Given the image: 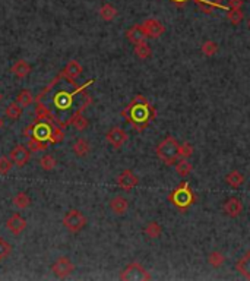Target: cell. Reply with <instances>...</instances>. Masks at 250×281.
<instances>
[{
	"instance_id": "6da1fadb",
	"label": "cell",
	"mask_w": 250,
	"mask_h": 281,
	"mask_svg": "<svg viewBox=\"0 0 250 281\" xmlns=\"http://www.w3.org/2000/svg\"><path fill=\"white\" fill-rule=\"evenodd\" d=\"M122 116L129 125L133 126L138 132H142L155 119L156 112L152 104L144 95L138 94L122 112Z\"/></svg>"
},
{
	"instance_id": "7a4b0ae2",
	"label": "cell",
	"mask_w": 250,
	"mask_h": 281,
	"mask_svg": "<svg viewBox=\"0 0 250 281\" xmlns=\"http://www.w3.org/2000/svg\"><path fill=\"white\" fill-rule=\"evenodd\" d=\"M91 84H94V79L88 81L87 84H84L82 87H76L73 91H67V90H59L57 93L53 95V104H54V109H56V125H59L62 127V116L64 113L70 112L72 107H73V101H75V95L78 94H82Z\"/></svg>"
},
{
	"instance_id": "3957f363",
	"label": "cell",
	"mask_w": 250,
	"mask_h": 281,
	"mask_svg": "<svg viewBox=\"0 0 250 281\" xmlns=\"http://www.w3.org/2000/svg\"><path fill=\"white\" fill-rule=\"evenodd\" d=\"M180 144L174 136L164 138L155 148L156 157L167 166H174L176 161L180 158Z\"/></svg>"
},
{
	"instance_id": "277c9868",
	"label": "cell",
	"mask_w": 250,
	"mask_h": 281,
	"mask_svg": "<svg viewBox=\"0 0 250 281\" xmlns=\"http://www.w3.org/2000/svg\"><path fill=\"white\" fill-rule=\"evenodd\" d=\"M168 201L180 211H186L195 204V195L189 186V182H182L168 195Z\"/></svg>"
},
{
	"instance_id": "5b68a950",
	"label": "cell",
	"mask_w": 250,
	"mask_h": 281,
	"mask_svg": "<svg viewBox=\"0 0 250 281\" xmlns=\"http://www.w3.org/2000/svg\"><path fill=\"white\" fill-rule=\"evenodd\" d=\"M120 280L123 281H150L152 280L151 274L139 264L132 262L126 267L120 274Z\"/></svg>"
},
{
	"instance_id": "8992f818",
	"label": "cell",
	"mask_w": 250,
	"mask_h": 281,
	"mask_svg": "<svg viewBox=\"0 0 250 281\" xmlns=\"http://www.w3.org/2000/svg\"><path fill=\"white\" fill-rule=\"evenodd\" d=\"M63 225L70 233H79L87 225V217L79 210H69L63 217Z\"/></svg>"
},
{
	"instance_id": "52a82bcc",
	"label": "cell",
	"mask_w": 250,
	"mask_h": 281,
	"mask_svg": "<svg viewBox=\"0 0 250 281\" xmlns=\"http://www.w3.org/2000/svg\"><path fill=\"white\" fill-rule=\"evenodd\" d=\"M51 271H53V274L57 279H66V277H69L75 271V265H73V262L67 256H60L53 264Z\"/></svg>"
},
{
	"instance_id": "ba28073f",
	"label": "cell",
	"mask_w": 250,
	"mask_h": 281,
	"mask_svg": "<svg viewBox=\"0 0 250 281\" xmlns=\"http://www.w3.org/2000/svg\"><path fill=\"white\" fill-rule=\"evenodd\" d=\"M105 139H107V142H108L114 150H120L126 142H127L129 136H127V133H126L122 127L114 126V127H111V129L105 133Z\"/></svg>"
},
{
	"instance_id": "9c48e42d",
	"label": "cell",
	"mask_w": 250,
	"mask_h": 281,
	"mask_svg": "<svg viewBox=\"0 0 250 281\" xmlns=\"http://www.w3.org/2000/svg\"><path fill=\"white\" fill-rule=\"evenodd\" d=\"M243 208H245V207H243V202H242L239 198H236V196L225 199L224 204H222V211H224V214L228 216L230 219H237V217L243 213Z\"/></svg>"
},
{
	"instance_id": "30bf717a",
	"label": "cell",
	"mask_w": 250,
	"mask_h": 281,
	"mask_svg": "<svg viewBox=\"0 0 250 281\" xmlns=\"http://www.w3.org/2000/svg\"><path fill=\"white\" fill-rule=\"evenodd\" d=\"M141 25H142L145 34L148 35V38H159L165 32V27L162 25V22L155 18H150V19L144 21Z\"/></svg>"
},
{
	"instance_id": "8fae6325",
	"label": "cell",
	"mask_w": 250,
	"mask_h": 281,
	"mask_svg": "<svg viewBox=\"0 0 250 281\" xmlns=\"http://www.w3.org/2000/svg\"><path fill=\"white\" fill-rule=\"evenodd\" d=\"M30 156H31V151H30L27 147H24V145H16V147L10 151L9 158L13 161V164H15L16 167H24V166L30 161Z\"/></svg>"
},
{
	"instance_id": "7c38bea8",
	"label": "cell",
	"mask_w": 250,
	"mask_h": 281,
	"mask_svg": "<svg viewBox=\"0 0 250 281\" xmlns=\"http://www.w3.org/2000/svg\"><path fill=\"white\" fill-rule=\"evenodd\" d=\"M139 179L138 176L132 171V170H123L119 176H117V186L122 187L123 190H132L133 187L138 186Z\"/></svg>"
},
{
	"instance_id": "4fadbf2b",
	"label": "cell",
	"mask_w": 250,
	"mask_h": 281,
	"mask_svg": "<svg viewBox=\"0 0 250 281\" xmlns=\"http://www.w3.org/2000/svg\"><path fill=\"white\" fill-rule=\"evenodd\" d=\"M6 228L12 233V234H15V236H19L25 228H27V220L24 219L21 214H13V216H10L7 221H6Z\"/></svg>"
},
{
	"instance_id": "5bb4252c",
	"label": "cell",
	"mask_w": 250,
	"mask_h": 281,
	"mask_svg": "<svg viewBox=\"0 0 250 281\" xmlns=\"http://www.w3.org/2000/svg\"><path fill=\"white\" fill-rule=\"evenodd\" d=\"M82 70H84V69H82V66L79 64V62H76V60H70V62L63 67V70L60 73H62L64 79H67V81H70V82H75L76 78L81 76Z\"/></svg>"
},
{
	"instance_id": "9a60e30c",
	"label": "cell",
	"mask_w": 250,
	"mask_h": 281,
	"mask_svg": "<svg viewBox=\"0 0 250 281\" xmlns=\"http://www.w3.org/2000/svg\"><path fill=\"white\" fill-rule=\"evenodd\" d=\"M126 38L135 46V44H139V43H142V41H147L148 35L145 34L142 25H133L132 28H129V30L126 31Z\"/></svg>"
},
{
	"instance_id": "2e32d148",
	"label": "cell",
	"mask_w": 250,
	"mask_h": 281,
	"mask_svg": "<svg viewBox=\"0 0 250 281\" xmlns=\"http://www.w3.org/2000/svg\"><path fill=\"white\" fill-rule=\"evenodd\" d=\"M10 72H12L16 78H19V79L27 78V76L31 73V64L27 62V60H24V59H19V60H16V62L10 66Z\"/></svg>"
},
{
	"instance_id": "e0dca14e",
	"label": "cell",
	"mask_w": 250,
	"mask_h": 281,
	"mask_svg": "<svg viewBox=\"0 0 250 281\" xmlns=\"http://www.w3.org/2000/svg\"><path fill=\"white\" fill-rule=\"evenodd\" d=\"M110 210L116 214V216H125L129 210V202L125 196H114L111 201H110Z\"/></svg>"
},
{
	"instance_id": "ac0fdd59",
	"label": "cell",
	"mask_w": 250,
	"mask_h": 281,
	"mask_svg": "<svg viewBox=\"0 0 250 281\" xmlns=\"http://www.w3.org/2000/svg\"><path fill=\"white\" fill-rule=\"evenodd\" d=\"M236 270L245 277L250 280V250H248L237 262H236Z\"/></svg>"
},
{
	"instance_id": "d6986e66",
	"label": "cell",
	"mask_w": 250,
	"mask_h": 281,
	"mask_svg": "<svg viewBox=\"0 0 250 281\" xmlns=\"http://www.w3.org/2000/svg\"><path fill=\"white\" fill-rule=\"evenodd\" d=\"M245 180H246L245 174H243L242 171H239V170H233V171H230V173L225 176V183L230 185L231 187H234V189L242 186V185L245 183Z\"/></svg>"
},
{
	"instance_id": "ffe728a7",
	"label": "cell",
	"mask_w": 250,
	"mask_h": 281,
	"mask_svg": "<svg viewBox=\"0 0 250 281\" xmlns=\"http://www.w3.org/2000/svg\"><path fill=\"white\" fill-rule=\"evenodd\" d=\"M72 151L76 157H87L91 151V147H90V142L84 138H79L75 141L73 147H72Z\"/></svg>"
},
{
	"instance_id": "44dd1931",
	"label": "cell",
	"mask_w": 250,
	"mask_h": 281,
	"mask_svg": "<svg viewBox=\"0 0 250 281\" xmlns=\"http://www.w3.org/2000/svg\"><path fill=\"white\" fill-rule=\"evenodd\" d=\"M100 16H101L102 21L111 22L117 16V9L113 4H110V3H104L101 6V9H100Z\"/></svg>"
},
{
	"instance_id": "7402d4cb",
	"label": "cell",
	"mask_w": 250,
	"mask_h": 281,
	"mask_svg": "<svg viewBox=\"0 0 250 281\" xmlns=\"http://www.w3.org/2000/svg\"><path fill=\"white\" fill-rule=\"evenodd\" d=\"M12 202H13V205H15L16 208L25 210V208H28V207L31 205V198H30V195H28L27 192H18V193L13 196Z\"/></svg>"
},
{
	"instance_id": "603a6c76",
	"label": "cell",
	"mask_w": 250,
	"mask_h": 281,
	"mask_svg": "<svg viewBox=\"0 0 250 281\" xmlns=\"http://www.w3.org/2000/svg\"><path fill=\"white\" fill-rule=\"evenodd\" d=\"M144 233L147 234V237H148V239H158V237L162 234V227H161V224H159V223H156V221H151V223H148V224L145 225Z\"/></svg>"
},
{
	"instance_id": "cb8c5ba5",
	"label": "cell",
	"mask_w": 250,
	"mask_h": 281,
	"mask_svg": "<svg viewBox=\"0 0 250 281\" xmlns=\"http://www.w3.org/2000/svg\"><path fill=\"white\" fill-rule=\"evenodd\" d=\"M135 55L139 57V59H142V60H145V59H150L151 57V55H152V50H151V46L147 43V41H142V43H139V44H135Z\"/></svg>"
},
{
	"instance_id": "d4e9b609",
	"label": "cell",
	"mask_w": 250,
	"mask_h": 281,
	"mask_svg": "<svg viewBox=\"0 0 250 281\" xmlns=\"http://www.w3.org/2000/svg\"><path fill=\"white\" fill-rule=\"evenodd\" d=\"M174 167H176V173H177L179 176H183V177L189 176V174L192 173V170H193V166L189 163L188 158H180V160H177L176 164H174Z\"/></svg>"
},
{
	"instance_id": "484cf974",
	"label": "cell",
	"mask_w": 250,
	"mask_h": 281,
	"mask_svg": "<svg viewBox=\"0 0 250 281\" xmlns=\"http://www.w3.org/2000/svg\"><path fill=\"white\" fill-rule=\"evenodd\" d=\"M227 19L230 21L231 25L237 27L243 22L245 19V13H243V9H228L227 10Z\"/></svg>"
},
{
	"instance_id": "4316f807",
	"label": "cell",
	"mask_w": 250,
	"mask_h": 281,
	"mask_svg": "<svg viewBox=\"0 0 250 281\" xmlns=\"http://www.w3.org/2000/svg\"><path fill=\"white\" fill-rule=\"evenodd\" d=\"M4 116L10 120H18L21 116H22V107L15 101V103H10L6 110H4Z\"/></svg>"
},
{
	"instance_id": "83f0119b",
	"label": "cell",
	"mask_w": 250,
	"mask_h": 281,
	"mask_svg": "<svg viewBox=\"0 0 250 281\" xmlns=\"http://www.w3.org/2000/svg\"><path fill=\"white\" fill-rule=\"evenodd\" d=\"M27 148L31 151V153H38V151H46L49 148V144L41 141V139H37V138H30L28 142H27Z\"/></svg>"
},
{
	"instance_id": "f1b7e54d",
	"label": "cell",
	"mask_w": 250,
	"mask_h": 281,
	"mask_svg": "<svg viewBox=\"0 0 250 281\" xmlns=\"http://www.w3.org/2000/svg\"><path fill=\"white\" fill-rule=\"evenodd\" d=\"M16 103L24 109V107H28L34 103V95L30 90H22L19 91V94L16 95Z\"/></svg>"
},
{
	"instance_id": "f546056e",
	"label": "cell",
	"mask_w": 250,
	"mask_h": 281,
	"mask_svg": "<svg viewBox=\"0 0 250 281\" xmlns=\"http://www.w3.org/2000/svg\"><path fill=\"white\" fill-rule=\"evenodd\" d=\"M208 262L212 268H221L225 262V256L219 252V250H214L208 255Z\"/></svg>"
},
{
	"instance_id": "4dcf8cb0",
	"label": "cell",
	"mask_w": 250,
	"mask_h": 281,
	"mask_svg": "<svg viewBox=\"0 0 250 281\" xmlns=\"http://www.w3.org/2000/svg\"><path fill=\"white\" fill-rule=\"evenodd\" d=\"M40 166H41V169H43L44 171H51V170H54V167L57 166V161H56V158L53 156L44 154V156L40 158Z\"/></svg>"
},
{
	"instance_id": "1f68e13d",
	"label": "cell",
	"mask_w": 250,
	"mask_h": 281,
	"mask_svg": "<svg viewBox=\"0 0 250 281\" xmlns=\"http://www.w3.org/2000/svg\"><path fill=\"white\" fill-rule=\"evenodd\" d=\"M200 50H202V55H203V56L212 57V56L217 55V52H218V44H217L215 41H212V40H208V41H205V43L202 44Z\"/></svg>"
},
{
	"instance_id": "d6a6232c",
	"label": "cell",
	"mask_w": 250,
	"mask_h": 281,
	"mask_svg": "<svg viewBox=\"0 0 250 281\" xmlns=\"http://www.w3.org/2000/svg\"><path fill=\"white\" fill-rule=\"evenodd\" d=\"M64 139V132L59 125H53L51 127V133H50V138H49V142L50 144H60Z\"/></svg>"
},
{
	"instance_id": "836d02e7",
	"label": "cell",
	"mask_w": 250,
	"mask_h": 281,
	"mask_svg": "<svg viewBox=\"0 0 250 281\" xmlns=\"http://www.w3.org/2000/svg\"><path fill=\"white\" fill-rule=\"evenodd\" d=\"M196 4L202 3V4H208V6H212L215 9H221V10H228V6H224L222 4V0H193Z\"/></svg>"
},
{
	"instance_id": "e575fe53",
	"label": "cell",
	"mask_w": 250,
	"mask_h": 281,
	"mask_svg": "<svg viewBox=\"0 0 250 281\" xmlns=\"http://www.w3.org/2000/svg\"><path fill=\"white\" fill-rule=\"evenodd\" d=\"M13 161L9 157H0V174H7L12 169Z\"/></svg>"
},
{
	"instance_id": "d590c367",
	"label": "cell",
	"mask_w": 250,
	"mask_h": 281,
	"mask_svg": "<svg viewBox=\"0 0 250 281\" xmlns=\"http://www.w3.org/2000/svg\"><path fill=\"white\" fill-rule=\"evenodd\" d=\"M10 252H12V246L6 240L0 239V261L4 259V258H7L10 255Z\"/></svg>"
},
{
	"instance_id": "8d00e7d4",
	"label": "cell",
	"mask_w": 250,
	"mask_h": 281,
	"mask_svg": "<svg viewBox=\"0 0 250 281\" xmlns=\"http://www.w3.org/2000/svg\"><path fill=\"white\" fill-rule=\"evenodd\" d=\"M180 157L182 158H189V157H192L193 154V147L189 144V142H183V144H180Z\"/></svg>"
},
{
	"instance_id": "74e56055",
	"label": "cell",
	"mask_w": 250,
	"mask_h": 281,
	"mask_svg": "<svg viewBox=\"0 0 250 281\" xmlns=\"http://www.w3.org/2000/svg\"><path fill=\"white\" fill-rule=\"evenodd\" d=\"M243 4V0H228V9H242Z\"/></svg>"
},
{
	"instance_id": "f35d334b",
	"label": "cell",
	"mask_w": 250,
	"mask_h": 281,
	"mask_svg": "<svg viewBox=\"0 0 250 281\" xmlns=\"http://www.w3.org/2000/svg\"><path fill=\"white\" fill-rule=\"evenodd\" d=\"M34 126H35V123H31V125H28L27 127H25V129H24L22 135H24L27 139H30V138L34 136Z\"/></svg>"
},
{
	"instance_id": "ab89813d",
	"label": "cell",
	"mask_w": 250,
	"mask_h": 281,
	"mask_svg": "<svg viewBox=\"0 0 250 281\" xmlns=\"http://www.w3.org/2000/svg\"><path fill=\"white\" fill-rule=\"evenodd\" d=\"M171 1H173V3H174V4H176L177 7H183V6H185V4L188 3L189 0H171Z\"/></svg>"
},
{
	"instance_id": "60d3db41",
	"label": "cell",
	"mask_w": 250,
	"mask_h": 281,
	"mask_svg": "<svg viewBox=\"0 0 250 281\" xmlns=\"http://www.w3.org/2000/svg\"><path fill=\"white\" fill-rule=\"evenodd\" d=\"M0 100H1V94H0Z\"/></svg>"
},
{
	"instance_id": "b9f144b4",
	"label": "cell",
	"mask_w": 250,
	"mask_h": 281,
	"mask_svg": "<svg viewBox=\"0 0 250 281\" xmlns=\"http://www.w3.org/2000/svg\"><path fill=\"white\" fill-rule=\"evenodd\" d=\"M0 126H1V122H0Z\"/></svg>"
},
{
	"instance_id": "7bdbcfd3",
	"label": "cell",
	"mask_w": 250,
	"mask_h": 281,
	"mask_svg": "<svg viewBox=\"0 0 250 281\" xmlns=\"http://www.w3.org/2000/svg\"><path fill=\"white\" fill-rule=\"evenodd\" d=\"M249 28H250V22H249Z\"/></svg>"
}]
</instances>
